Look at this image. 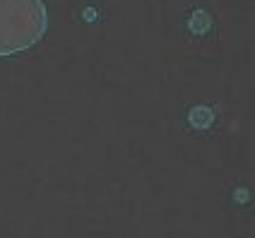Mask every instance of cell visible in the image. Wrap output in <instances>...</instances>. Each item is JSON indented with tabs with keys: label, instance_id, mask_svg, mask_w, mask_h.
Returning a JSON list of instances; mask_svg holds the SVG:
<instances>
[{
	"label": "cell",
	"instance_id": "obj_1",
	"mask_svg": "<svg viewBox=\"0 0 255 238\" xmlns=\"http://www.w3.org/2000/svg\"><path fill=\"white\" fill-rule=\"evenodd\" d=\"M48 27L43 0H0V56H14L41 41Z\"/></svg>",
	"mask_w": 255,
	"mask_h": 238
}]
</instances>
